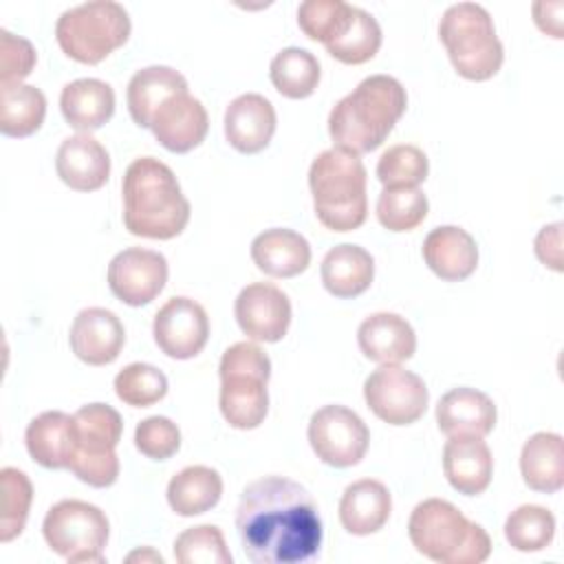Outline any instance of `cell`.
Here are the masks:
<instances>
[{"label":"cell","mask_w":564,"mask_h":564,"mask_svg":"<svg viewBox=\"0 0 564 564\" xmlns=\"http://www.w3.org/2000/svg\"><path fill=\"white\" fill-rule=\"evenodd\" d=\"M236 531L253 564H306L322 551V518L308 489L284 476L249 482L236 507Z\"/></svg>","instance_id":"6da1fadb"},{"label":"cell","mask_w":564,"mask_h":564,"mask_svg":"<svg viewBox=\"0 0 564 564\" xmlns=\"http://www.w3.org/2000/svg\"><path fill=\"white\" fill-rule=\"evenodd\" d=\"M123 225L132 236L170 240L189 223L185 198L172 167L154 156L134 159L121 181Z\"/></svg>","instance_id":"7a4b0ae2"},{"label":"cell","mask_w":564,"mask_h":564,"mask_svg":"<svg viewBox=\"0 0 564 564\" xmlns=\"http://www.w3.org/2000/svg\"><path fill=\"white\" fill-rule=\"evenodd\" d=\"M408 108V93L392 75H370L341 97L328 115L335 148L352 154L377 150Z\"/></svg>","instance_id":"3957f363"},{"label":"cell","mask_w":564,"mask_h":564,"mask_svg":"<svg viewBox=\"0 0 564 564\" xmlns=\"http://www.w3.org/2000/svg\"><path fill=\"white\" fill-rule=\"evenodd\" d=\"M368 172L359 154L341 148L319 152L308 167V187L317 220L330 231L359 229L368 216Z\"/></svg>","instance_id":"277c9868"},{"label":"cell","mask_w":564,"mask_h":564,"mask_svg":"<svg viewBox=\"0 0 564 564\" xmlns=\"http://www.w3.org/2000/svg\"><path fill=\"white\" fill-rule=\"evenodd\" d=\"M412 546L441 564H480L491 555L489 533L443 498L419 502L408 520Z\"/></svg>","instance_id":"5b68a950"},{"label":"cell","mask_w":564,"mask_h":564,"mask_svg":"<svg viewBox=\"0 0 564 564\" xmlns=\"http://www.w3.org/2000/svg\"><path fill=\"white\" fill-rule=\"evenodd\" d=\"M220 414L236 430H256L269 414V355L253 341L231 344L218 366Z\"/></svg>","instance_id":"8992f818"},{"label":"cell","mask_w":564,"mask_h":564,"mask_svg":"<svg viewBox=\"0 0 564 564\" xmlns=\"http://www.w3.org/2000/svg\"><path fill=\"white\" fill-rule=\"evenodd\" d=\"M438 37L454 70L469 82H487L502 66L505 48L482 4L456 2L447 7L438 22Z\"/></svg>","instance_id":"52a82bcc"},{"label":"cell","mask_w":564,"mask_h":564,"mask_svg":"<svg viewBox=\"0 0 564 564\" xmlns=\"http://www.w3.org/2000/svg\"><path fill=\"white\" fill-rule=\"evenodd\" d=\"M130 15L123 4L93 0L66 9L55 24V40L66 57L99 64L130 37Z\"/></svg>","instance_id":"ba28073f"},{"label":"cell","mask_w":564,"mask_h":564,"mask_svg":"<svg viewBox=\"0 0 564 564\" xmlns=\"http://www.w3.org/2000/svg\"><path fill=\"white\" fill-rule=\"evenodd\" d=\"M42 535L53 553L73 564H101L106 562L104 549L108 544L110 522L97 505L66 498L46 511Z\"/></svg>","instance_id":"9c48e42d"},{"label":"cell","mask_w":564,"mask_h":564,"mask_svg":"<svg viewBox=\"0 0 564 564\" xmlns=\"http://www.w3.org/2000/svg\"><path fill=\"white\" fill-rule=\"evenodd\" d=\"M364 399L370 412L388 425L416 423L430 403L425 381L399 364H383L364 381Z\"/></svg>","instance_id":"30bf717a"},{"label":"cell","mask_w":564,"mask_h":564,"mask_svg":"<svg viewBox=\"0 0 564 564\" xmlns=\"http://www.w3.org/2000/svg\"><path fill=\"white\" fill-rule=\"evenodd\" d=\"M306 436L315 456L337 469L361 463L370 443V430L364 419L355 410L337 403L313 412Z\"/></svg>","instance_id":"8fae6325"},{"label":"cell","mask_w":564,"mask_h":564,"mask_svg":"<svg viewBox=\"0 0 564 564\" xmlns=\"http://www.w3.org/2000/svg\"><path fill=\"white\" fill-rule=\"evenodd\" d=\"M167 282V260L163 253L143 247L119 251L108 264V286L128 306L150 304Z\"/></svg>","instance_id":"7c38bea8"},{"label":"cell","mask_w":564,"mask_h":564,"mask_svg":"<svg viewBox=\"0 0 564 564\" xmlns=\"http://www.w3.org/2000/svg\"><path fill=\"white\" fill-rule=\"evenodd\" d=\"M152 335L167 357L192 359L209 339V317L196 300L176 295L156 311Z\"/></svg>","instance_id":"4fadbf2b"},{"label":"cell","mask_w":564,"mask_h":564,"mask_svg":"<svg viewBox=\"0 0 564 564\" xmlns=\"http://www.w3.org/2000/svg\"><path fill=\"white\" fill-rule=\"evenodd\" d=\"M234 315L240 330L249 339L275 344L289 330L291 300L280 286L271 282H253L238 293L234 302Z\"/></svg>","instance_id":"5bb4252c"},{"label":"cell","mask_w":564,"mask_h":564,"mask_svg":"<svg viewBox=\"0 0 564 564\" xmlns=\"http://www.w3.org/2000/svg\"><path fill=\"white\" fill-rule=\"evenodd\" d=\"M150 130L154 139L174 154L198 148L209 130V117L200 99L185 93L167 97L152 115Z\"/></svg>","instance_id":"9a60e30c"},{"label":"cell","mask_w":564,"mask_h":564,"mask_svg":"<svg viewBox=\"0 0 564 564\" xmlns=\"http://www.w3.org/2000/svg\"><path fill=\"white\" fill-rule=\"evenodd\" d=\"M68 344L79 361L88 366H108L119 357L126 344V328L112 311L88 306L75 315Z\"/></svg>","instance_id":"2e32d148"},{"label":"cell","mask_w":564,"mask_h":564,"mask_svg":"<svg viewBox=\"0 0 564 564\" xmlns=\"http://www.w3.org/2000/svg\"><path fill=\"white\" fill-rule=\"evenodd\" d=\"M225 139L240 154L262 152L278 126V115L273 104L260 93H245L229 101L225 108Z\"/></svg>","instance_id":"e0dca14e"},{"label":"cell","mask_w":564,"mask_h":564,"mask_svg":"<svg viewBox=\"0 0 564 564\" xmlns=\"http://www.w3.org/2000/svg\"><path fill=\"white\" fill-rule=\"evenodd\" d=\"M55 170L64 185L75 192H95L110 178V154L88 132L66 137L55 154Z\"/></svg>","instance_id":"ac0fdd59"},{"label":"cell","mask_w":564,"mask_h":564,"mask_svg":"<svg viewBox=\"0 0 564 564\" xmlns=\"http://www.w3.org/2000/svg\"><path fill=\"white\" fill-rule=\"evenodd\" d=\"M496 421L498 410L491 397L469 386L447 390L436 403V425L445 436L485 438Z\"/></svg>","instance_id":"d6986e66"},{"label":"cell","mask_w":564,"mask_h":564,"mask_svg":"<svg viewBox=\"0 0 564 564\" xmlns=\"http://www.w3.org/2000/svg\"><path fill=\"white\" fill-rule=\"evenodd\" d=\"M423 260L445 282H460L478 267V245L469 231L456 225L434 227L421 247Z\"/></svg>","instance_id":"ffe728a7"},{"label":"cell","mask_w":564,"mask_h":564,"mask_svg":"<svg viewBox=\"0 0 564 564\" xmlns=\"http://www.w3.org/2000/svg\"><path fill=\"white\" fill-rule=\"evenodd\" d=\"M357 344L375 364H401L416 352V333L399 313L379 311L359 324Z\"/></svg>","instance_id":"44dd1931"},{"label":"cell","mask_w":564,"mask_h":564,"mask_svg":"<svg viewBox=\"0 0 564 564\" xmlns=\"http://www.w3.org/2000/svg\"><path fill=\"white\" fill-rule=\"evenodd\" d=\"M443 474L458 494H482L494 476L489 445L480 436H449L443 447Z\"/></svg>","instance_id":"7402d4cb"},{"label":"cell","mask_w":564,"mask_h":564,"mask_svg":"<svg viewBox=\"0 0 564 564\" xmlns=\"http://www.w3.org/2000/svg\"><path fill=\"white\" fill-rule=\"evenodd\" d=\"M251 260L264 275L295 278L311 264V245L293 229H264L251 240Z\"/></svg>","instance_id":"603a6c76"},{"label":"cell","mask_w":564,"mask_h":564,"mask_svg":"<svg viewBox=\"0 0 564 564\" xmlns=\"http://www.w3.org/2000/svg\"><path fill=\"white\" fill-rule=\"evenodd\" d=\"M29 456L46 469H68L75 454L73 414L48 410L37 414L24 432Z\"/></svg>","instance_id":"cb8c5ba5"},{"label":"cell","mask_w":564,"mask_h":564,"mask_svg":"<svg viewBox=\"0 0 564 564\" xmlns=\"http://www.w3.org/2000/svg\"><path fill=\"white\" fill-rule=\"evenodd\" d=\"M392 511V496L381 480L350 482L339 498V522L352 535H370L383 529Z\"/></svg>","instance_id":"d4e9b609"},{"label":"cell","mask_w":564,"mask_h":564,"mask_svg":"<svg viewBox=\"0 0 564 564\" xmlns=\"http://www.w3.org/2000/svg\"><path fill=\"white\" fill-rule=\"evenodd\" d=\"M59 110L70 128L90 134L112 119L115 90L110 84L95 77L73 79L62 88Z\"/></svg>","instance_id":"484cf974"},{"label":"cell","mask_w":564,"mask_h":564,"mask_svg":"<svg viewBox=\"0 0 564 564\" xmlns=\"http://www.w3.org/2000/svg\"><path fill=\"white\" fill-rule=\"evenodd\" d=\"M324 289L341 300L361 295L375 278V258L359 245H335L319 267Z\"/></svg>","instance_id":"4316f807"},{"label":"cell","mask_w":564,"mask_h":564,"mask_svg":"<svg viewBox=\"0 0 564 564\" xmlns=\"http://www.w3.org/2000/svg\"><path fill=\"white\" fill-rule=\"evenodd\" d=\"M520 474L529 489L555 494L564 485V441L555 432H535L520 452Z\"/></svg>","instance_id":"83f0119b"},{"label":"cell","mask_w":564,"mask_h":564,"mask_svg":"<svg viewBox=\"0 0 564 564\" xmlns=\"http://www.w3.org/2000/svg\"><path fill=\"white\" fill-rule=\"evenodd\" d=\"M185 90H187V79L172 66L156 64V66L139 68L128 82V90H126L128 112L137 126L150 128V121L156 108L167 97Z\"/></svg>","instance_id":"f1b7e54d"},{"label":"cell","mask_w":564,"mask_h":564,"mask_svg":"<svg viewBox=\"0 0 564 564\" xmlns=\"http://www.w3.org/2000/svg\"><path fill=\"white\" fill-rule=\"evenodd\" d=\"M167 505L183 518L200 516L214 509L223 496V478L214 467L189 465L167 482Z\"/></svg>","instance_id":"f546056e"},{"label":"cell","mask_w":564,"mask_h":564,"mask_svg":"<svg viewBox=\"0 0 564 564\" xmlns=\"http://www.w3.org/2000/svg\"><path fill=\"white\" fill-rule=\"evenodd\" d=\"M73 425L75 454H110L123 434V419L108 403L82 405L73 414Z\"/></svg>","instance_id":"4dcf8cb0"},{"label":"cell","mask_w":564,"mask_h":564,"mask_svg":"<svg viewBox=\"0 0 564 564\" xmlns=\"http://www.w3.org/2000/svg\"><path fill=\"white\" fill-rule=\"evenodd\" d=\"M269 77L282 97L306 99L315 93L322 77V68L311 51L300 46H286L278 51L271 59Z\"/></svg>","instance_id":"1f68e13d"},{"label":"cell","mask_w":564,"mask_h":564,"mask_svg":"<svg viewBox=\"0 0 564 564\" xmlns=\"http://www.w3.org/2000/svg\"><path fill=\"white\" fill-rule=\"evenodd\" d=\"M46 117V97L31 84L2 86L0 132L4 137L24 139L37 132Z\"/></svg>","instance_id":"d6a6232c"},{"label":"cell","mask_w":564,"mask_h":564,"mask_svg":"<svg viewBox=\"0 0 564 564\" xmlns=\"http://www.w3.org/2000/svg\"><path fill=\"white\" fill-rule=\"evenodd\" d=\"M381 40L383 35L377 18L361 7H355L348 29L337 40L326 44V51L337 62L357 66L377 55V51L381 48Z\"/></svg>","instance_id":"836d02e7"},{"label":"cell","mask_w":564,"mask_h":564,"mask_svg":"<svg viewBox=\"0 0 564 564\" xmlns=\"http://www.w3.org/2000/svg\"><path fill=\"white\" fill-rule=\"evenodd\" d=\"M505 538L516 551H542L555 538V516L542 505H520L505 520Z\"/></svg>","instance_id":"e575fe53"},{"label":"cell","mask_w":564,"mask_h":564,"mask_svg":"<svg viewBox=\"0 0 564 564\" xmlns=\"http://www.w3.org/2000/svg\"><path fill=\"white\" fill-rule=\"evenodd\" d=\"M430 203L419 187H383L377 198V218L388 231H412L427 216Z\"/></svg>","instance_id":"d590c367"},{"label":"cell","mask_w":564,"mask_h":564,"mask_svg":"<svg viewBox=\"0 0 564 564\" xmlns=\"http://www.w3.org/2000/svg\"><path fill=\"white\" fill-rule=\"evenodd\" d=\"M352 9L344 0H306L297 7V26L308 40L326 46L348 29Z\"/></svg>","instance_id":"8d00e7d4"},{"label":"cell","mask_w":564,"mask_h":564,"mask_svg":"<svg viewBox=\"0 0 564 564\" xmlns=\"http://www.w3.org/2000/svg\"><path fill=\"white\" fill-rule=\"evenodd\" d=\"M430 172L425 152L412 143L390 145L377 161V178L383 187H419Z\"/></svg>","instance_id":"74e56055"},{"label":"cell","mask_w":564,"mask_h":564,"mask_svg":"<svg viewBox=\"0 0 564 564\" xmlns=\"http://www.w3.org/2000/svg\"><path fill=\"white\" fill-rule=\"evenodd\" d=\"M0 480H2L0 542L7 544L22 533L29 520V509L33 502V485L29 476L15 467H2Z\"/></svg>","instance_id":"f35d334b"},{"label":"cell","mask_w":564,"mask_h":564,"mask_svg":"<svg viewBox=\"0 0 564 564\" xmlns=\"http://www.w3.org/2000/svg\"><path fill=\"white\" fill-rule=\"evenodd\" d=\"M117 397L132 408H148L167 394V377L152 364L134 361L115 377Z\"/></svg>","instance_id":"ab89813d"},{"label":"cell","mask_w":564,"mask_h":564,"mask_svg":"<svg viewBox=\"0 0 564 564\" xmlns=\"http://www.w3.org/2000/svg\"><path fill=\"white\" fill-rule=\"evenodd\" d=\"M174 557L181 564H231L225 535L214 524H198L181 531L174 540Z\"/></svg>","instance_id":"60d3db41"},{"label":"cell","mask_w":564,"mask_h":564,"mask_svg":"<svg viewBox=\"0 0 564 564\" xmlns=\"http://www.w3.org/2000/svg\"><path fill=\"white\" fill-rule=\"evenodd\" d=\"M134 447L150 460H167L181 447V430L167 416H148L134 430Z\"/></svg>","instance_id":"b9f144b4"},{"label":"cell","mask_w":564,"mask_h":564,"mask_svg":"<svg viewBox=\"0 0 564 564\" xmlns=\"http://www.w3.org/2000/svg\"><path fill=\"white\" fill-rule=\"evenodd\" d=\"M37 62L35 46L7 29H0V86L22 84Z\"/></svg>","instance_id":"7bdbcfd3"},{"label":"cell","mask_w":564,"mask_h":564,"mask_svg":"<svg viewBox=\"0 0 564 564\" xmlns=\"http://www.w3.org/2000/svg\"><path fill=\"white\" fill-rule=\"evenodd\" d=\"M68 469L82 482L104 489L117 482L119 478V456L117 452L110 454H75L70 458Z\"/></svg>","instance_id":"ee69618b"},{"label":"cell","mask_w":564,"mask_h":564,"mask_svg":"<svg viewBox=\"0 0 564 564\" xmlns=\"http://www.w3.org/2000/svg\"><path fill=\"white\" fill-rule=\"evenodd\" d=\"M562 223L544 225L533 242L538 260L553 271H562Z\"/></svg>","instance_id":"f6af8a7d"},{"label":"cell","mask_w":564,"mask_h":564,"mask_svg":"<svg viewBox=\"0 0 564 564\" xmlns=\"http://www.w3.org/2000/svg\"><path fill=\"white\" fill-rule=\"evenodd\" d=\"M555 11V15H562L564 4L562 2H535L533 4V20L551 37H562V18H551L549 13Z\"/></svg>","instance_id":"bcb514c9"},{"label":"cell","mask_w":564,"mask_h":564,"mask_svg":"<svg viewBox=\"0 0 564 564\" xmlns=\"http://www.w3.org/2000/svg\"><path fill=\"white\" fill-rule=\"evenodd\" d=\"M128 562H134V560H141V562H163V557L156 553V551H152V549H143V551H132L128 557H126Z\"/></svg>","instance_id":"7dc6e473"}]
</instances>
